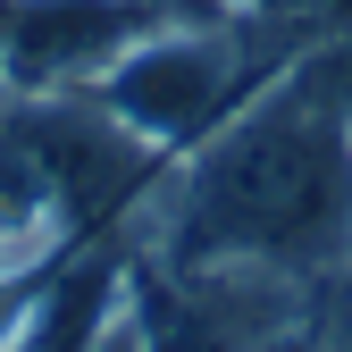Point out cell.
I'll use <instances>...</instances> for the list:
<instances>
[{
	"instance_id": "cell-1",
	"label": "cell",
	"mask_w": 352,
	"mask_h": 352,
	"mask_svg": "<svg viewBox=\"0 0 352 352\" xmlns=\"http://www.w3.org/2000/svg\"><path fill=\"white\" fill-rule=\"evenodd\" d=\"M126 218H143V260H269L294 277L352 269V118L319 42L160 168Z\"/></svg>"
},
{
	"instance_id": "cell-2",
	"label": "cell",
	"mask_w": 352,
	"mask_h": 352,
	"mask_svg": "<svg viewBox=\"0 0 352 352\" xmlns=\"http://www.w3.org/2000/svg\"><path fill=\"white\" fill-rule=\"evenodd\" d=\"M151 25V0H0V93H84Z\"/></svg>"
},
{
	"instance_id": "cell-5",
	"label": "cell",
	"mask_w": 352,
	"mask_h": 352,
	"mask_svg": "<svg viewBox=\"0 0 352 352\" xmlns=\"http://www.w3.org/2000/svg\"><path fill=\"white\" fill-rule=\"evenodd\" d=\"M0 269H17V260H0Z\"/></svg>"
},
{
	"instance_id": "cell-4",
	"label": "cell",
	"mask_w": 352,
	"mask_h": 352,
	"mask_svg": "<svg viewBox=\"0 0 352 352\" xmlns=\"http://www.w3.org/2000/svg\"><path fill=\"white\" fill-rule=\"evenodd\" d=\"M84 352H151V327H143V302H135V277H126V294L101 311V327L84 336Z\"/></svg>"
},
{
	"instance_id": "cell-3",
	"label": "cell",
	"mask_w": 352,
	"mask_h": 352,
	"mask_svg": "<svg viewBox=\"0 0 352 352\" xmlns=\"http://www.w3.org/2000/svg\"><path fill=\"white\" fill-rule=\"evenodd\" d=\"M42 294H51V269H42V260H17V269H0V352H17V344L34 336Z\"/></svg>"
}]
</instances>
